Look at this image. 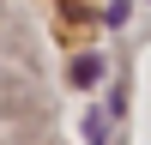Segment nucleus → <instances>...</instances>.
I'll list each match as a JSON object with an SVG mask.
<instances>
[{"label": "nucleus", "mask_w": 151, "mask_h": 145, "mask_svg": "<svg viewBox=\"0 0 151 145\" xmlns=\"http://www.w3.org/2000/svg\"><path fill=\"white\" fill-rule=\"evenodd\" d=\"M97 67H103V60H91V55H85L79 67H73V79H79V85H97Z\"/></svg>", "instance_id": "nucleus-1"}]
</instances>
